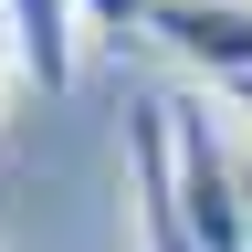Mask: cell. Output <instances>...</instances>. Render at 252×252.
I'll return each instance as SVG.
<instances>
[{
  "mask_svg": "<svg viewBox=\"0 0 252 252\" xmlns=\"http://www.w3.org/2000/svg\"><path fill=\"white\" fill-rule=\"evenodd\" d=\"M11 84H21V63H11V32H0V105H11Z\"/></svg>",
  "mask_w": 252,
  "mask_h": 252,
  "instance_id": "6",
  "label": "cell"
},
{
  "mask_svg": "<svg viewBox=\"0 0 252 252\" xmlns=\"http://www.w3.org/2000/svg\"><path fill=\"white\" fill-rule=\"evenodd\" d=\"M0 32H11L21 84H42V94L74 84V63H84V11L74 0H0Z\"/></svg>",
  "mask_w": 252,
  "mask_h": 252,
  "instance_id": "4",
  "label": "cell"
},
{
  "mask_svg": "<svg viewBox=\"0 0 252 252\" xmlns=\"http://www.w3.org/2000/svg\"><path fill=\"white\" fill-rule=\"evenodd\" d=\"M126 189H137V242L147 252H200L179 220V179H168V116H158V94L137 116H126Z\"/></svg>",
  "mask_w": 252,
  "mask_h": 252,
  "instance_id": "3",
  "label": "cell"
},
{
  "mask_svg": "<svg viewBox=\"0 0 252 252\" xmlns=\"http://www.w3.org/2000/svg\"><path fill=\"white\" fill-rule=\"evenodd\" d=\"M147 42H168L189 74H210L231 94V84H252V0H158Z\"/></svg>",
  "mask_w": 252,
  "mask_h": 252,
  "instance_id": "2",
  "label": "cell"
},
{
  "mask_svg": "<svg viewBox=\"0 0 252 252\" xmlns=\"http://www.w3.org/2000/svg\"><path fill=\"white\" fill-rule=\"evenodd\" d=\"M74 11H84V32H105V42H137L158 0H74Z\"/></svg>",
  "mask_w": 252,
  "mask_h": 252,
  "instance_id": "5",
  "label": "cell"
},
{
  "mask_svg": "<svg viewBox=\"0 0 252 252\" xmlns=\"http://www.w3.org/2000/svg\"><path fill=\"white\" fill-rule=\"evenodd\" d=\"M242 252H252V168H242Z\"/></svg>",
  "mask_w": 252,
  "mask_h": 252,
  "instance_id": "7",
  "label": "cell"
},
{
  "mask_svg": "<svg viewBox=\"0 0 252 252\" xmlns=\"http://www.w3.org/2000/svg\"><path fill=\"white\" fill-rule=\"evenodd\" d=\"M231 105H242V116H252V84H231Z\"/></svg>",
  "mask_w": 252,
  "mask_h": 252,
  "instance_id": "8",
  "label": "cell"
},
{
  "mask_svg": "<svg viewBox=\"0 0 252 252\" xmlns=\"http://www.w3.org/2000/svg\"><path fill=\"white\" fill-rule=\"evenodd\" d=\"M168 116V179H179V220L200 252H242V158L220 147L210 94H158Z\"/></svg>",
  "mask_w": 252,
  "mask_h": 252,
  "instance_id": "1",
  "label": "cell"
}]
</instances>
